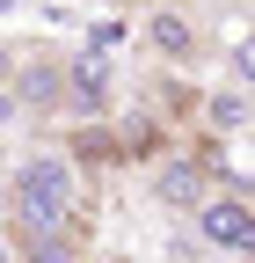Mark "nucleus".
Wrapping results in <instances>:
<instances>
[{"label":"nucleus","mask_w":255,"mask_h":263,"mask_svg":"<svg viewBox=\"0 0 255 263\" xmlns=\"http://www.w3.org/2000/svg\"><path fill=\"white\" fill-rule=\"evenodd\" d=\"M73 205V168L58 154H29L15 168V219L22 227H58Z\"/></svg>","instance_id":"obj_1"},{"label":"nucleus","mask_w":255,"mask_h":263,"mask_svg":"<svg viewBox=\"0 0 255 263\" xmlns=\"http://www.w3.org/2000/svg\"><path fill=\"white\" fill-rule=\"evenodd\" d=\"M197 227H204L211 249L255 256V219H248V205H233V197H204V205H197Z\"/></svg>","instance_id":"obj_2"},{"label":"nucleus","mask_w":255,"mask_h":263,"mask_svg":"<svg viewBox=\"0 0 255 263\" xmlns=\"http://www.w3.org/2000/svg\"><path fill=\"white\" fill-rule=\"evenodd\" d=\"M110 51L95 44L80 66H73V110H110V66H102Z\"/></svg>","instance_id":"obj_3"},{"label":"nucleus","mask_w":255,"mask_h":263,"mask_svg":"<svg viewBox=\"0 0 255 263\" xmlns=\"http://www.w3.org/2000/svg\"><path fill=\"white\" fill-rule=\"evenodd\" d=\"M66 88H73L66 73H51V66H29V73L15 81V95H8V103H15V117H22V110H51Z\"/></svg>","instance_id":"obj_4"},{"label":"nucleus","mask_w":255,"mask_h":263,"mask_svg":"<svg viewBox=\"0 0 255 263\" xmlns=\"http://www.w3.org/2000/svg\"><path fill=\"white\" fill-rule=\"evenodd\" d=\"M153 197H161V205H204V161H175V168H161Z\"/></svg>","instance_id":"obj_5"},{"label":"nucleus","mask_w":255,"mask_h":263,"mask_svg":"<svg viewBox=\"0 0 255 263\" xmlns=\"http://www.w3.org/2000/svg\"><path fill=\"white\" fill-rule=\"evenodd\" d=\"M153 44H161L168 59H189V22H175V15H161V22H153Z\"/></svg>","instance_id":"obj_6"},{"label":"nucleus","mask_w":255,"mask_h":263,"mask_svg":"<svg viewBox=\"0 0 255 263\" xmlns=\"http://www.w3.org/2000/svg\"><path fill=\"white\" fill-rule=\"evenodd\" d=\"M204 117H211L219 132H233V124L248 117V103H241V95H211V110H204Z\"/></svg>","instance_id":"obj_7"},{"label":"nucleus","mask_w":255,"mask_h":263,"mask_svg":"<svg viewBox=\"0 0 255 263\" xmlns=\"http://www.w3.org/2000/svg\"><path fill=\"white\" fill-rule=\"evenodd\" d=\"M233 66H241V81H255V29H248L241 44H233Z\"/></svg>","instance_id":"obj_8"}]
</instances>
